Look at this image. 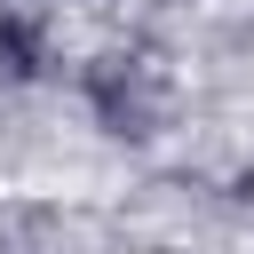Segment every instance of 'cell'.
<instances>
[{
	"mask_svg": "<svg viewBox=\"0 0 254 254\" xmlns=\"http://www.w3.org/2000/svg\"><path fill=\"white\" fill-rule=\"evenodd\" d=\"M0 71H16V79L32 71V32L24 24H0Z\"/></svg>",
	"mask_w": 254,
	"mask_h": 254,
	"instance_id": "cell-1",
	"label": "cell"
}]
</instances>
